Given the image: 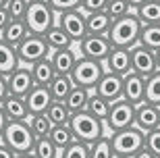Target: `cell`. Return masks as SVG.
<instances>
[{
    "instance_id": "cell-1",
    "label": "cell",
    "mask_w": 160,
    "mask_h": 158,
    "mask_svg": "<svg viewBox=\"0 0 160 158\" xmlns=\"http://www.w3.org/2000/svg\"><path fill=\"white\" fill-rule=\"evenodd\" d=\"M142 27H143V23L139 21L135 11H131L129 15H125V17L112 21L106 38L110 40V44H112L114 48H133L135 44H139Z\"/></svg>"
},
{
    "instance_id": "cell-2",
    "label": "cell",
    "mask_w": 160,
    "mask_h": 158,
    "mask_svg": "<svg viewBox=\"0 0 160 158\" xmlns=\"http://www.w3.org/2000/svg\"><path fill=\"white\" fill-rule=\"evenodd\" d=\"M25 25L29 33L33 35H44L52 25H56V13L46 0H29L27 13H25Z\"/></svg>"
},
{
    "instance_id": "cell-3",
    "label": "cell",
    "mask_w": 160,
    "mask_h": 158,
    "mask_svg": "<svg viewBox=\"0 0 160 158\" xmlns=\"http://www.w3.org/2000/svg\"><path fill=\"white\" fill-rule=\"evenodd\" d=\"M0 141L6 144L12 152L27 154V152H31V148L36 144V135H33L27 121H8Z\"/></svg>"
},
{
    "instance_id": "cell-4",
    "label": "cell",
    "mask_w": 160,
    "mask_h": 158,
    "mask_svg": "<svg viewBox=\"0 0 160 158\" xmlns=\"http://www.w3.org/2000/svg\"><path fill=\"white\" fill-rule=\"evenodd\" d=\"M69 127H71L75 140L85 141V144H94L96 140H100L104 135V121L92 117L88 110L73 112L71 121H69Z\"/></svg>"
},
{
    "instance_id": "cell-5",
    "label": "cell",
    "mask_w": 160,
    "mask_h": 158,
    "mask_svg": "<svg viewBox=\"0 0 160 158\" xmlns=\"http://www.w3.org/2000/svg\"><path fill=\"white\" fill-rule=\"evenodd\" d=\"M143 140H146V133L139 131L135 125H131V127H127V129H121V131L110 133V144H112L114 156H127V158H131L137 150H142V148H143Z\"/></svg>"
},
{
    "instance_id": "cell-6",
    "label": "cell",
    "mask_w": 160,
    "mask_h": 158,
    "mask_svg": "<svg viewBox=\"0 0 160 158\" xmlns=\"http://www.w3.org/2000/svg\"><path fill=\"white\" fill-rule=\"evenodd\" d=\"M102 75H104V64L98 63V60L85 59V56H79L71 71L73 83L79 85V88H88V89H94Z\"/></svg>"
},
{
    "instance_id": "cell-7",
    "label": "cell",
    "mask_w": 160,
    "mask_h": 158,
    "mask_svg": "<svg viewBox=\"0 0 160 158\" xmlns=\"http://www.w3.org/2000/svg\"><path fill=\"white\" fill-rule=\"evenodd\" d=\"M15 50H17L19 63L25 64V67H31L33 63H38V60L50 56V48H48L44 35H33V33L27 35V38L15 48Z\"/></svg>"
},
{
    "instance_id": "cell-8",
    "label": "cell",
    "mask_w": 160,
    "mask_h": 158,
    "mask_svg": "<svg viewBox=\"0 0 160 158\" xmlns=\"http://www.w3.org/2000/svg\"><path fill=\"white\" fill-rule=\"evenodd\" d=\"M133 121H135V104H131L125 98L110 102V110H108V117L104 121V125L110 129V133L131 127Z\"/></svg>"
},
{
    "instance_id": "cell-9",
    "label": "cell",
    "mask_w": 160,
    "mask_h": 158,
    "mask_svg": "<svg viewBox=\"0 0 160 158\" xmlns=\"http://www.w3.org/2000/svg\"><path fill=\"white\" fill-rule=\"evenodd\" d=\"M56 25H60L65 33L71 38L73 42H81L85 35H88V25H85V13L81 8L77 11H67L56 15Z\"/></svg>"
},
{
    "instance_id": "cell-10",
    "label": "cell",
    "mask_w": 160,
    "mask_h": 158,
    "mask_svg": "<svg viewBox=\"0 0 160 158\" xmlns=\"http://www.w3.org/2000/svg\"><path fill=\"white\" fill-rule=\"evenodd\" d=\"M110 50H112V44H110V40H108L106 35L88 33L79 42V54L85 56V59L98 60V63H104L106 56L110 54Z\"/></svg>"
},
{
    "instance_id": "cell-11",
    "label": "cell",
    "mask_w": 160,
    "mask_h": 158,
    "mask_svg": "<svg viewBox=\"0 0 160 158\" xmlns=\"http://www.w3.org/2000/svg\"><path fill=\"white\" fill-rule=\"evenodd\" d=\"M131 71H135L137 75L142 77H150L152 73H156V54L154 50L135 44L131 48Z\"/></svg>"
},
{
    "instance_id": "cell-12",
    "label": "cell",
    "mask_w": 160,
    "mask_h": 158,
    "mask_svg": "<svg viewBox=\"0 0 160 158\" xmlns=\"http://www.w3.org/2000/svg\"><path fill=\"white\" fill-rule=\"evenodd\" d=\"M6 79H8V92H11V96L25 98L31 92V88L36 85L33 75H31V69L25 67V64H19L11 75H6Z\"/></svg>"
},
{
    "instance_id": "cell-13",
    "label": "cell",
    "mask_w": 160,
    "mask_h": 158,
    "mask_svg": "<svg viewBox=\"0 0 160 158\" xmlns=\"http://www.w3.org/2000/svg\"><path fill=\"white\" fill-rule=\"evenodd\" d=\"M98 96H102L108 102H114V100L123 98V77L114 75V73H108L104 71V75L100 77V81L96 83V88L92 89Z\"/></svg>"
},
{
    "instance_id": "cell-14",
    "label": "cell",
    "mask_w": 160,
    "mask_h": 158,
    "mask_svg": "<svg viewBox=\"0 0 160 158\" xmlns=\"http://www.w3.org/2000/svg\"><path fill=\"white\" fill-rule=\"evenodd\" d=\"M104 71L114 73V75H127L131 71V48H114L110 50V54L104 60Z\"/></svg>"
},
{
    "instance_id": "cell-15",
    "label": "cell",
    "mask_w": 160,
    "mask_h": 158,
    "mask_svg": "<svg viewBox=\"0 0 160 158\" xmlns=\"http://www.w3.org/2000/svg\"><path fill=\"white\" fill-rule=\"evenodd\" d=\"M139 131L148 133L152 129L160 127V117H158V106L150 104V102H142L135 106V121H133Z\"/></svg>"
},
{
    "instance_id": "cell-16",
    "label": "cell",
    "mask_w": 160,
    "mask_h": 158,
    "mask_svg": "<svg viewBox=\"0 0 160 158\" xmlns=\"http://www.w3.org/2000/svg\"><path fill=\"white\" fill-rule=\"evenodd\" d=\"M143 89H146V77L137 75L135 71L123 75V98L129 100L131 104L137 106L143 102Z\"/></svg>"
},
{
    "instance_id": "cell-17",
    "label": "cell",
    "mask_w": 160,
    "mask_h": 158,
    "mask_svg": "<svg viewBox=\"0 0 160 158\" xmlns=\"http://www.w3.org/2000/svg\"><path fill=\"white\" fill-rule=\"evenodd\" d=\"M29 115H44L48 110V106L52 104V94L46 85H33L31 92L25 96Z\"/></svg>"
},
{
    "instance_id": "cell-18",
    "label": "cell",
    "mask_w": 160,
    "mask_h": 158,
    "mask_svg": "<svg viewBox=\"0 0 160 158\" xmlns=\"http://www.w3.org/2000/svg\"><path fill=\"white\" fill-rule=\"evenodd\" d=\"M77 59H79V54L73 48H62V50H52L50 52V60H52L58 75H71Z\"/></svg>"
},
{
    "instance_id": "cell-19",
    "label": "cell",
    "mask_w": 160,
    "mask_h": 158,
    "mask_svg": "<svg viewBox=\"0 0 160 158\" xmlns=\"http://www.w3.org/2000/svg\"><path fill=\"white\" fill-rule=\"evenodd\" d=\"M29 69H31V75H33L36 85H46V88H48V85L52 83V79L58 75L56 69H54V64H52V60H50V56H46V59L33 63Z\"/></svg>"
},
{
    "instance_id": "cell-20",
    "label": "cell",
    "mask_w": 160,
    "mask_h": 158,
    "mask_svg": "<svg viewBox=\"0 0 160 158\" xmlns=\"http://www.w3.org/2000/svg\"><path fill=\"white\" fill-rule=\"evenodd\" d=\"M27 35H29V29H27V25H25L23 19H11L8 25L4 27V31L0 33V38H2L6 44H11V46L17 48Z\"/></svg>"
},
{
    "instance_id": "cell-21",
    "label": "cell",
    "mask_w": 160,
    "mask_h": 158,
    "mask_svg": "<svg viewBox=\"0 0 160 158\" xmlns=\"http://www.w3.org/2000/svg\"><path fill=\"white\" fill-rule=\"evenodd\" d=\"M2 108H4L8 121H27L29 119V108H27V102L21 96H8V98L2 102Z\"/></svg>"
},
{
    "instance_id": "cell-22",
    "label": "cell",
    "mask_w": 160,
    "mask_h": 158,
    "mask_svg": "<svg viewBox=\"0 0 160 158\" xmlns=\"http://www.w3.org/2000/svg\"><path fill=\"white\" fill-rule=\"evenodd\" d=\"M85 25H88V33L94 35H106L112 19L106 15V11H98V13H88L85 15Z\"/></svg>"
},
{
    "instance_id": "cell-23",
    "label": "cell",
    "mask_w": 160,
    "mask_h": 158,
    "mask_svg": "<svg viewBox=\"0 0 160 158\" xmlns=\"http://www.w3.org/2000/svg\"><path fill=\"white\" fill-rule=\"evenodd\" d=\"M19 56L15 46L6 44L2 38H0V75H11L12 71L19 67Z\"/></svg>"
},
{
    "instance_id": "cell-24",
    "label": "cell",
    "mask_w": 160,
    "mask_h": 158,
    "mask_svg": "<svg viewBox=\"0 0 160 158\" xmlns=\"http://www.w3.org/2000/svg\"><path fill=\"white\" fill-rule=\"evenodd\" d=\"M44 40H46L50 52H52V50H62V48L73 46V40L65 33V29H62L60 25H52V27L44 33Z\"/></svg>"
},
{
    "instance_id": "cell-25",
    "label": "cell",
    "mask_w": 160,
    "mask_h": 158,
    "mask_svg": "<svg viewBox=\"0 0 160 158\" xmlns=\"http://www.w3.org/2000/svg\"><path fill=\"white\" fill-rule=\"evenodd\" d=\"M89 94H92V89L75 85V88L69 92V96L65 98L67 108H69L71 112H81V110H85V106H88V100H89Z\"/></svg>"
},
{
    "instance_id": "cell-26",
    "label": "cell",
    "mask_w": 160,
    "mask_h": 158,
    "mask_svg": "<svg viewBox=\"0 0 160 158\" xmlns=\"http://www.w3.org/2000/svg\"><path fill=\"white\" fill-rule=\"evenodd\" d=\"M135 15L139 17L143 25H154L160 23V0H148L142 6L135 8Z\"/></svg>"
},
{
    "instance_id": "cell-27",
    "label": "cell",
    "mask_w": 160,
    "mask_h": 158,
    "mask_svg": "<svg viewBox=\"0 0 160 158\" xmlns=\"http://www.w3.org/2000/svg\"><path fill=\"white\" fill-rule=\"evenodd\" d=\"M73 88H75V83H73L71 75H56L52 79V83L48 85L50 94H52V100H60V102H65V98L69 96V92Z\"/></svg>"
},
{
    "instance_id": "cell-28",
    "label": "cell",
    "mask_w": 160,
    "mask_h": 158,
    "mask_svg": "<svg viewBox=\"0 0 160 158\" xmlns=\"http://www.w3.org/2000/svg\"><path fill=\"white\" fill-rule=\"evenodd\" d=\"M48 137H50V141L58 148L60 152H62L67 146H71L73 141H75V135H73V131H71L69 125H54Z\"/></svg>"
},
{
    "instance_id": "cell-29",
    "label": "cell",
    "mask_w": 160,
    "mask_h": 158,
    "mask_svg": "<svg viewBox=\"0 0 160 158\" xmlns=\"http://www.w3.org/2000/svg\"><path fill=\"white\" fill-rule=\"evenodd\" d=\"M85 110H88L92 117L100 119V121H106L108 110H110V102H108V100H104L102 96H98L96 92H92V94H89V100H88Z\"/></svg>"
},
{
    "instance_id": "cell-30",
    "label": "cell",
    "mask_w": 160,
    "mask_h": 158,
    "mask_svg": "<svg viewBox=\"0 0 160 158\" xmlns=\"http://www.w3.org/2000/svg\"><path fill=\"white\" fill-rule=\"evenodd\" d=\"M46 115H48V119L52 121V125H69L73 112L67 108L65 102H60V100H52V104L48 106Z\"/></svg>"
},
{
    "instance_id": "cell-31",
    "label": "cell",
    "mask_w": 160,
    "mask_h": 158,
    "mask_svg": "<svg viewBox=\"0 0 160 158\" xmlns=\"http://www.w3.org/2000/svg\"><path fill=\"white\" fill-rule=\"evenodd\" d=\"M139 44L150 50H160V23L154 25H143L142 33H139Z\"/></svg>"
},
{
    "instance_id": "cell-32",
    "label": "cell",
    "mask_w": 160,
    "mask_h": 158,
    "mask_svg": "<svg viewBox=\"0 0 160 158\" xmlns=\"http://www.w3.org/2000/svg\"><path fill=\"white\" fill-rule=\"evenodd\" d=\"M27 123H29L31 131H33V135H36V140L38 137H48L50 131H52V127H54L46 112H44V115H29Z\"/></svg>"
},
{
    "instance_id": "cell-33",
    "label": "cell",
    "mask_w": 160,
    "mask_h": 158,
    "mask_svg": "<svg viewBox=\"0 0 160 158\" xmlns=\"http://www.w3.org/2000/svg\"><path fill=\"white\" fill-rule=\"evenodd\" d=\"M143 102L150 104H160V71L146 77V89H143Z\"/></svg>"
},
{
    "instance_id": "cell-34",
    "label": "cell",
    "mask_w": 160,
    "mask_h": 158,
    "mask_svg": "<svg viewBox=\"0 0 160 158\" xmlns=\"http://www.w3.org/2000/svg\"><path fill=\"white\" fill-rule=\"evenodd\" d=\"M31 154H36L38 158H60V150L50 141V137H38Z\"/></svg>"
},
{
    "instance_id": "cell-35",
    "label": "cell",
    "mask_w": 160,
    "mask_h": 158,
    "mask_svg": "<svg viewBox=\"0 0 160 158\" xmlns=\"http://www.w3.org/2000/svg\"><path fill=\"white\" fill-rule=\"evenodd\" d=\"M89 158H114L110 137L102 135L100 140H96L94 144H89Z\"/></svg>"
},
{
    "instance_id": "cell-36",
    "label": "cell",
    "mask_w": 160,
    "mask_h": 158,
    "mask_svg": "<svg viewBox=\"0 0 160 158\" xmlns=\"http://www.w3.org/2000/svg\"><path fill=\"white\" fill-rule=\"evenodd\" d=\"M106 15L112 21H117V19H121V17H125V15H129L133 8H131V4L127 2V0H108V4H106Z\"/></svg>"
},
{
    "instance_id": "cell-37",
    "label": "cell",
    "mask_w": 160,
    "mask_h": 158,
    "mask_svg": "<svg viewBox=\"0 0 160 158\" xmlns=\"http://www.w3.org/2000/svg\"><path fill=\"white\" fill-rule=\"evenodd\" d=\"M60 158H89V144L75 140L71 146H67L60 152Z\"/></svg>"
},
{
    "instance_id": "cell-38",
    "label": "cell",
    "mask_w": 160,
    "mask_h": 158,
    "mask_svg": "<svg viewBox=\"0 0 160 158\" xmlns=\"http://www.w3.org/2000/svg\"><path fill=\"white\" fill-rule=\"evenodd\" d=\"M27 6H29V0H8L4 8L11 19H25Z\"/></svg>"
},
{
    "instance_id": "cell-39",
    "label": "cell",
    "mask_w": 160,
    "mask_h": 158,
    "mask_svg": "<svg viewBox=\"0 0 160 158\" xmlns=\"http://www.w3.org/2000/svg\"><path fill=\"white\" fill-rule=\"evenodd\" d=\"M46 2L52 6V11L56 13V15L67 13V11H77V8H81V0H46Z\"/></svg>"
},
{
    "instance_id": "cell-40",
    "label": "cell",
    "mask_w": 160,
    "mask_h": 158,
    "mask_svg": "<svg viewBox=\"0 0 160 158\" xmlns=\"http://www.w3.org/2000/svg\"><path fill=\"white\" fill-rule=\"evenodd\" d=\"M143 146L148 148V150L154 154L156 158H160V127H156V129H152V131H148V133H146Z\"/></svg>"
},
{
    "instance_id": "cell-41",
    "label": "cell",
    "mask_w": 160,
    "mask_h": 158,
    "mask_svg": "<svg viewBox=\"0 0 160 158\" xmlns=\"http://www.w3.org/2000/svg\"><path fill=\"white\" fill-rule=\"evenodd\" d=\"M108 4V0H81V11L88 15V13H98L104 11Z\"/></svg>"
},
{
    "instance_id": "cell-42",
    "label": "cell",
    "mask_w": 160,
    "mask_h": 158,
    "mask_svg": "<svg viewBox=\"0 0 160 158\" xmlns=\"http://www.w3.org/2000/svg\"><path fill=\"white\" fill-rule=\"evenodd\" d=\"M8 96H11V92H8V79H6V75H0V104Z\"/></svg>"
},
{
    "instance_id": "cell-43",
    "label": "cell",
    "mask_w": 160,
    "mask_h": 158,
    "mask_svg": "<svg viewBox=\"0 0 160 158\" xmlns=\"http://www.w3.org/2000/svg\"><path fill=\"white\" fill-rule=\"evenodd\" d=\"M17 156H19L17 152H12L6 144H2V141H0V158H17Z\"/></svg>"
},
{
    "instance_id": "cell-44",
    "label": "cell",
    "mask_w": 160,
    "mask_h": 158,
    "mask_svg": "<svg viewBox=\"0 0 160 158\" xmlns=\"http://www.w3.org/2000/svg\"><path fill=\"white\" fill-rule=\"evenodd\" d=\"M8 21H11V17H8L6 8H0V33L4 31V27L8 25Z\"/></svg>"
},
{
    "instance_id": "cell-45",
    "label": "cell",
    "mask_w": 160,
    "mask_h": 158,
    "mask_svg": "<svg viewBox=\"0 0 160 158\" xmlns=\"http://www.w3.org/2000/svg\"><path fill=\"white\" fill-rule=\"evenodd\" d=\"M6 125H8V117H6L4 108H2V104H0V137H2V133H4Z\"/></svg>"
},
{
    "instance_id": "cell-46",
    "label": "cell",
    "mask_w": 160,
    "mask_h": 158,
    "mask_svg": "<svg viewBox=\"0 0 160 158\" xmlns=\"http://www.w3.org/2000/svg\"><path fill=\"white\" fill-rule=\"evenodd\" d=\"M131 158H156V156H154V154H152V152H150V150H148V148H146V146H143L142 150H137V152L133 154V156H131Z\"/></svg>"
},
{
    "instance_id": "cell-47",
    "label": "cell",
    "mask_w": 160,
    "mask_h": 158,
    "mask_svg": "<svg viewBox=\"0 0 160 158\" xmlns=\"http://www.w3.org/2000/svg\"><path fill=\"white\" fill-rule=\"evenodd\" d=\"M127 2H129V4H131V8H133V11H135L137 6H142L143 2H148V0H127Z\"/></svg>"
},
{
    "instance_id": "cell-48",
    "label": "cell",
    "mask_w": 160,
    "mask_h": 158,
    "mask_svg": "<svg viewBox=\"0 0 160 158\" xmlns=\"http://www.w3.org/2000/svg\"><path fill=\"white\" fill-rule=\"evenodd\" d=\"M154 54H156V69L160 71V50H156Z\"/></svg>"
},
{
    "instance_id": "cell-49",
    "label": "cell",
    "mask_w": 160,
    "mask_h": 158,
    "mask_svg": "<svg viewBox=\"0 0 160 158\" xmlns=\"http://www.w3.org/2000/svg\"><path fill=\"white\" fill-rule=\"evenodd\" d=\"M17 158H38L36 154H31V152H27V154H19Z\"/></svg>"
},
{
    "instance_id": "cell-50",
    "label": "cell",
    "mask_w": 160,
    "mask_h": 158,
    "mask_svg": "<svg viewBox=\"0 0 160 158\" xmlns=\"http://www.w3.org/2000/svg\"><path fill=\"white\" fill-rule=\"evenodd\" d=\"M6 2H8V0H0V8H4V6H6Z\"/></svg>"
},
{
    "instance_id": "cell-51",
    "label": "cell",
    "mask_w": 160,
    "mask_h": 158,
    "mask_svg": "<svg viewBox=\"0 0 160 158\" xmlns=\"http://www.w3.org/2000/svg\"><path fill=\"white\" fill-rule=\"evenodd\" d=\"M158 117H160V104H158Z\"/></svg>"
},
{
    "instance_id": "cell-52",
    "label": "cell",
    "mask_w": 160,
    "mask_h": 158,
    "mask_svg": "<svg viewBox=\"0 0 160 158\" xmlns=\"http://www.w3.org/2000/svg\"><path fill=\"white\" fill-rule=\"evenodd\" d=\"M114 158H127V156H114Z\"/></svg>"
}]
</instances>
